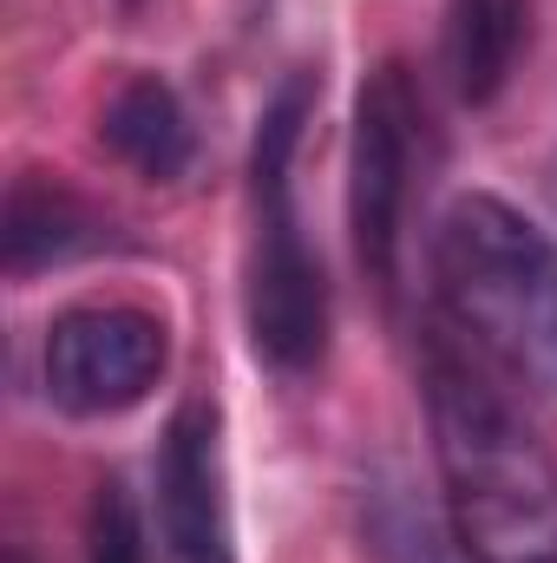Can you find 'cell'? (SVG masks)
Returning <instances> with one entry per match:
<instances>
[{
  "instance_id": "obj_10",
  "label": "cell",
  "mask_w": 557,
  "mask_h": 563,
  "mask_svg": "<svg viewBox=\"0 0 557 563\" xmlns=\"http://www.w3.org/2000/svg\"><path fill=\"white\" fill-rule=\"evenodd\" d=\"M361 531H368V544L387 563H446V551L433 544V525H426V511L414 505V485H407V478L368 485V498H361Z\"/></svg>"
},
{
  "instance_id": "obj_9",
  "label": "cell",
  "mask_w": 557,
  "mask_h": 563,
  "mask_svg": "<svg viewBox=\"0 0 557 563\" xmlns=\"http://www.w3.org/2000/svg\"><path fill=\"white\" fill-rule=\"evenodd\" d=\"M106 243V223L53 177H20L7 190V269L33 276L53 263H73Z\"/></svg>"
},
{
  "instance_id": "obj_8",
  "label": "cell",
  "mask_w": 557,
  "mask_h": 563,
  "mask_svg": "<svg viewBox=\"0 0 557 563\" xmlns=\"http://www.w3.org/2000/svg\"><path fill=\"white\" fill-rule=\"evenodd\" d=\"M532 40V0H446V73L466 106H492Z\"/></svg>"
},
{
  "instance_id": "obj_11",
  "label": "cell",
  "mask_w": 557,
  "mask_h": 563,
  "mask_svg": "<svg viewBox=\"0 0 557 563\" xmlns=\"http://www.w3.org/2000/svg\"><path fill=\"white\" fill-rule=\"evenodd\" d=\"M86 544H92V563H151L144 558V531H139V511L125 498L119 478L99 485L92 498V518H86Z\"/></svg>"
},
{
  "instance_id": "obj_3",
  "label": "cell",
  "mask_w": 557,
  "mask_h": 563,
  "mask_svg": "<svg viewBox=\"0 0 557 563\" xmlns=\"http://www.w3.org/2000/svg\"><path fill=\"white\" fill-rule=\"evenodd\" d=\"M315 119V73H288L250 144V347L282 380H302L328 354V276L295 217V151Z\"/></svg>"
},
{
  "instance_id": "obj_4",
  "label": "cell",
  "mask_w": 557,
  "mask_h": 563,
  "mask_svg": "<svg viewBox=\"0 0 557 563\" xmlns=\"http://www.w3.org/2000/svg\"><path fill=\"white\" fill-rule=\"evenodd\" d=\"M419 144H426V106L414 92V73L401 59H387L368 73V86L354 99V164H348L354 250L381 295L401 288V243H407V210H414L419 184Z\"/></svg>"
},
{
  "instance_id": "obj_7",
  "label": "cell",
  "mask_w": 557,
  "mask_h": 563,
  "mask_svg": "<svg viewBox=\"0 0 557 563\" xmlns=\"http://www.w3.org/2000/svg\"><path fill=\"white\" fill-rule=\"evenodd\" d=\"M99 144H106L125 170H139L144 184H177V177L190 170V157H197L190 112H184V99H177L157 73L125 79V86L106 99V112H99Z\"/></svg>"
},
{
  "instance_id": "obj_5",
  "label": "cell",
  "mask_w": 557,
  "mask_h": 563,
  "mask_svg": "<svg viewBox=\"0 0 557 563\" xmlns=\"http://www.w3.org/2000/svg\"><path fill=\"white\" fill-rule=\"evenodd\" d=\"M171 361L164 321L139 301H79L46 328V400L73 420L132 413Z\"/></svg>"
},
{
  "instance_id": "obj_6",
  "label": "cell",
  "mask_w": 557,
  "mask_h": 563,
  "mask_svg": "<svg viewBox=\"0 0 557 563\" xmlns=\"http://www.w3.org/2000/svg\"><path fill=\"white\" fill-rule=\"evenodd\" d=\"M157 551L164 563H237L230 492H223V426L217 407H177L157 445Z\"/></svg>"
},
{
  "instance_id": "obj_2",
  "label": "cell",
  "mask_w": 557,
  "mask_h": 563,
  "mask_svg": "<svg viewBox=\"0 0 557 563\" xmlns=\"http://www.w3.org/2000/svg\"><path fill=\"white\" fill-rule=\"evenodd\" d=\"M433 288L452 328L532 394H557V250L492 190L446 203L433 230Z\"/></svg>"
},
{
  "instance_id": "obj_1",
  "label": "cell",
  "mask_w": 557,
  "mask_h": 563,
  "mask_svg": "<svg viewBox=\"0 0 557 563\" xmlns=\"http://www.w3.org/2000/svg\"><path fill=\"white\" fill-rule=\"evenodd\" d=\"M419 374L452 544L472 563H557V459L538 426L439 334Z\"/></svg>"
},
{
  "instance_id": "obj_12",
  "label": "cell",
  "mask_w": 557,
  "mask_h": 563,
  "mask_svg": "<svg viewBox=\"0 0 557 563\" xmlns=\"http://www.w3.org/2000/svg\"><path fill=\"white\" fill-rule=\"evenodd\" d=\"M132 7H139V0H132Z\"/></svg>"
}]
</instances>
